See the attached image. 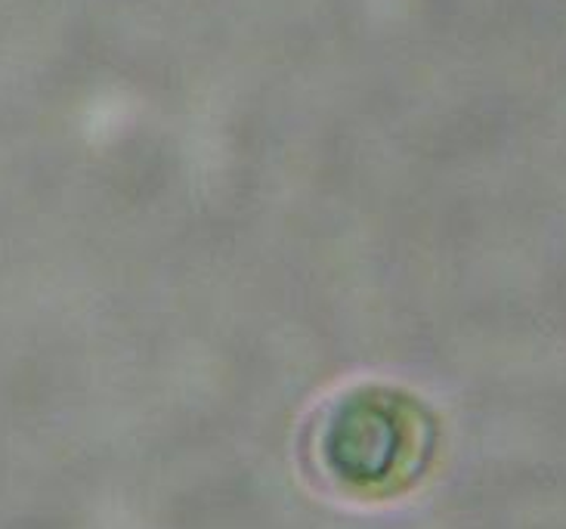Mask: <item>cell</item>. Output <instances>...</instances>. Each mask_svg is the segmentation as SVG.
I'll list each match as a JSON object with an SVG mask.
<instances>
[{
	"mask_svg": "<svg viewBox=\"0 0 566 529\" xmlns=\"http://www.w3.org/2000/svg\"><path fill=\"white\" fill-rule=\"evenodd\" d=\"M437 418L409 391L356 384L322 408L310 437L319 477L347 499L381 501L409 492L430 468Z\"/></svg>",
	"mask_w": 566,
	"mask_h": 529,
	"instance_id": "cell-1",
	"label": "cell"
}]
</instances>
